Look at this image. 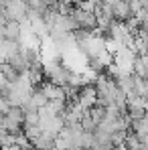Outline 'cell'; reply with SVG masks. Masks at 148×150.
<instances>
[{
    "instance_id": "obj_1",
    "label": "cell",
    "mask_w": 148,
    "mask_h": 150,
    "mask_svg": "<svg viewBox=\"0 0 148 150\" xmlns=\"http://www.w3.org/2000/svg\"><path fill=\"white\" fill-rule=\"evenodd\" d=\"M71 16L77 23V28H83V30H96L98 28V23H96V14L89 12V10H83L79 6H75L71 10Z\"/></svg>"
},
{
    "instance_id": "obj_2",
    "label": "cell",
    "mask_w": 148,
    "mask_h": 150,
    "mask_svg": "<svg viewBox=\"0 0 148 150\" xmlns=\"http://www.w3.org/2000/svg\"><path fill=\"white\" fill-rule=\"evenodd\" d=\"M39 126H41V132H47L51 136H57L61 130H63V118L61 116H39Z\"/></svg>"
},
{
    "instance_id": "obj_3",
    "label": "cell",
    "mask_w": 148,
    "mask_h": 150,
    "mask_svg": "<svg viewBox=\"0 0 148 150\" xmlns=\"http://www.w3.org/2000/svg\"><path fill=\"white\" fill-rule=\"evenodd\" d=\"M110 10H112V18L118 21V23H126V21H130L134 16L132 10H130V4L124 2V0H112L110 2Z\"/></svg>"
},
{
    "instance_id": "obj_4",
    "label": "cell",
    "mask_w": 148,
    "mask_h": 150,
    "mask_svg": "<svg viewBox=\"0 0 148 150\" xmlns=\"http://www.w3.org/2000/svg\"><path fill=\"white\" fill-rule=\"evenodd\" d=\"M77 103L81 105V108H85V110H89L91 105H96L98 103V96H96V87H91V85H83V87H79L77 89Z\"/></svg>"
},
{
    "instance_id": "obj_5",
    "label": "cell",
    "mask_w": 148,
    "mask_h": 150,
    "mask_svg": "<svg viewBox=\"0 0 148 150\" xmlns=\"http://www.w3.org/2000/svg\"><path fill=\"white\" fill-rule=\"evenodd\" d=\"M21 33H23V26H21V23H16V21H6V23L0 25V35L6 41H18L21 39Z\"/></svg>"
},
{
    "instance_id": "obj_6",
    "label": "cell",
    "mask_w": 148,
    "mask_h": 150,
    "mask_svg": "<svg viewBox=\"0 0 148 150\" xmlns=\"http://www.w3.org/2000/svg\"><path fill=\"white\" fill-rule=\"evenodd\" d=\"M30 148L33 150H53L55 148V136H51L47 132H41L37 138L30 140Z\"/></svg>"
},
{
    "instance_id": "obj_7",
    "label": "cell",
    "mask_w": 148,
    "mask_h": 150,
    "mask_svg": "<svg viewBox=\"0 0 148 150\" xmlns=\"http://www.w3.org/2000/svg\"><path fill=\"white\" fill-rule=\"evenodd\" d=\"M4 63H8L14 71H18V73H25L26 69H28V59H26V55H25V51L21 49L18 53H14L12 57H8Z\"/></svg>"
},
{
    "instance_id": "obj_8",
    "label": "cell",
    "mask_w": 148,
    "mask_h": 150,
    "mask_svg": "<svg viewBox=\"0 0 148 150\" xmlns=\"http://www.w3.org/2000/svg\"><path fill=\"white\" fill-rule=\"evenodd\" d=\"M39 89H41V93H43L47 100H65V89H63L61 85H55V83H51V81L43 83Z\"/></svg>"
},
{
    "instance_id": "obj_9",
    "label": "cell",
    "mask_w": 148,
    "mask_h": 150,
    "mask_svg": "<svg viewBox=\"0 0 148 150\" xmlns=\"http://www.w3.org/2000/svg\"><path fill=\"white\" fill-rule=\"evenodd\" d=\"M132 73L140 79H148V57L146 55H138L134 61V71Z\"/></svg>"
},
{
    "instance_id": "obj_10",
    "label": "cell",
    "mask_w": 148,
    "mask_h": 150,
    "mask_svg": "<svg viewBox=\"0 0 148 150\" xmlns=\"http://www.w3.org/2000/svg\"><path fill=\"white\" fill-rule=\"evenodd\" d=\"M87 116H89V120H91L93 124L98 126L99 122L103 120V116H106V108L99 105V103H96V105H91V108L87 110Z\"/></svg>"
},
{
    "instance_id": "obj_11",
    "label": "cell",
    "mask_w": 148,
    "mask_h": 150,
    "mask_svg": "<svg viewBox=\"0 0 148 150\" xmlns=\"http://www.w3.org/2000/svg\"><path fill=\"white\" fill-rule=\"evenodd\" d=\"M0 71H2V75H4V79L8 81V83H12V81H16L18 79V71H14L8 63H0Z\"/></svg>"
},
{
    "instance_id": "obj_12",
    "label": "cell",
    "mask_w": 148,
    "mask_h": 150,
    "mask_svg": "<svg viewBox=\"0 0 148 150\" xmlns=\"http://www.w3.org/2000/svg\"><path fill=\"white\" fill-rule=\"evenodd\" d=\"M23 134H25L26 138H28V142H30L33 138H37L41 134V126L39 124H23Z\"/></svg>"
},
{
    "instance_id": "obj_13",
    "label": "cell",
    "mask_w": 148,
    "mask_h": 150,
    "mask_svg": "<svg viewBox=\"0 0 148 150\" xmlns=\"http://www.w3.org/2000/svg\"><path fill=\"white\" fill-rule=\"evenodd\" d=\"M25 124H39V112H25Z\"/></svg>"
},
{
    "instance_id": "obj_14",
    "label": "cell",
    "mask_w": 148,
    "mask_h": 150,
    "mask_svg": "<svg viewBox=\"0 0 148 150\" xmlns=\"http://www.w3.org/2000/svg\"><path fill=\"white\" fill-rule=\"evenodd\" d=\"M0 150H23V148L16 144H8V146H0Z\"/></svg>"
},
{
    "instance_id": "obj_15",
    "label": "cell",
    "mask_w": 148,
    "mask_h": 150,
    "mask_svg": "<svg viewBox=\"0 0 148 150\" xmlns=\"http://www.w3.org/2000/svg\"><path fill=\"white\" fill-rule=\"evenodd\" d=\"M87 2H91V4H99L101 0H87Z\"/></svg>"
}]
</instances>
